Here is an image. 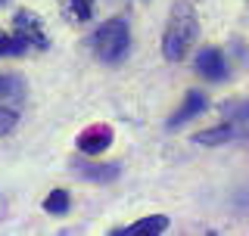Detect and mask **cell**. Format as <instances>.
<instances>
[{"label":"cell","mask_w":249,"mask_h":236,"mask_svg":"<svg viewBox=\"0 0 249 236\" xmlns=\"http://www.w3.org/2000/svg\"><path fill=\"white\" fill-rule=\"evenodd\" d=\"M199 34V19L193 13L190 3H175L171 6V16H168V25H165V34H162V56L168 62H181L187 56V50L193 47Z\"/></svg>","instance_id":"6da1fadb"},{"label":"cell","mask_w":249,"mask_h":236,"mask_svg":"<svg viewBox=\"0 0 249 236\" xmlns=\"http://www.w3.org/2000/svg\"><path fill=\"white\" fill-rule=\"evenodd\" d=\"M90 47H93V56L115 66L128 56V47H131V31H128V22L124 19H109L103 22L90 37Z\"/></svg>","instance_id":"7a4b0ae2"},{"label":"cell","mask_w":249,"mask_h":236,"mask_svg":"<svg viewBox=\"0 0 249 236\" xmlns=\"http://www.w3.org/2000/svg\"><path fill=\"white\" fill-rule=\"evenodd\" d=\"M112 146V128L109 124H90L78 134V149L88 155H100Z\"/></svg>","instance_id":"3957f363"},{"label":"cell","mask_w":249,"mask_h":236,"mask_svg":"<svg viewBox=\"0 0 249 236\" xmlns=\"http://www.w3.org/2000/svg\"><path fill=\"white\" fill-rule=\"evenodd\" d=\"M206 106H209L206 93H202V90H190V93H187V100H184V106L168 118V128H181L184 121H190V118H196V115L206 112Z\"/></svg>","instance_id":"277c9868"},{"label":"cell","mask_w":249,"mask_h":236,"mask_svg":"<svg viewBox=\"0 0 249 236\" xmlns=\"http://www.w3.org/2000/svg\"><path fill=\"white\" fill-rule=\"evenodd\" d=\"M16 28L28 37L35 50H44V47L50 44V41H47V34H44V28H41V22H37V16L31 13V10H19V13H16Z\"/></svg>","instance_id":"5b68a950"},{"label":"cell","mask_w":249,"mask_h":236,"mask_svg":"<svg viewBox=\"0 0 249 236\" xmlns=\"http://www.w3.org/2000/svg\"><path fill=\"white\" fill-rule=\"evenodd\" d=\"M196 72L202 78H209V81H221L228 75V62H224L221 50H202L196 56Z\"/></svg>","instance_id":"8992f818"},{"label":"cell","mask_w":249,"mask_h":236,"mask_svg":"<svg viewBox=\"0 0 249 236\" xmlns=\"http://www.w3.org/2000/svg\"><path fill=\"white\" fill-rule=\"evenodd\" d=\"M25 100V81L19 75H0V106L19 109Z\"/></svg>","instance_id":"52a82bcc"},{"label":"cell","mask_w":249,"mask_h":236,"mask_svg":"<svg viewBox=\"0 0 249 236\" xmlns=\"http://www.w3.org/2000/svg\"><path fill=\"white\" fill-rule=\"evenodd\" d=\"M165 230H168V218L165 215H150V218H143V221L119 227L115 233H122V236H156V233H165Z\"/></svg>","instance_id":"ba28073f"},{"label":"cell","mask_w":249,"mask_h":236,"mask_svg":"<svg viewBox=\"0 0 249 236\" xmlns=\"http://www.w3.org/2000/svg\"><path fill=\"white\" fill-rule=\"evenodd\" d=\"M237 134V124H218V128L212 131H199L196 134V143H206V146H212V143H228V140Z\"/></svg>","instance_id":"9c48e42d"},{"label":"cell","mask_w":249,"mask_h":236,"mask_svg":"<svg viewBox=\"0 0 249 236\" xmlns=\"http://www.w3.org/2000/svg\"><path fill=\"white\" fill-rule=\"evenodd\" d=\"M44 208L50 211V215H62V211H69V193L66 190H53L44 199Z\"/></svg>","instance_id":"30bf717a"},{"label":"cell","mask_w":249,"mask_h":236,"mask_svg":"<svg viewBox=\"0 0 249 236\" xmlns=\"http://www.w3.org/2000/svg\"><path fill=\"white\" fill-rule=\"evenodd\" d=\"M16 121H19V109L0 106V137H3V134H10L16 128Z\"/></svg>","instance_id":"8fae6325"},{"label":"cell","mask_w":249,"mask_h":236,"mask_svg":"<svg viewBox=\"0 0 249 236\" xmlns=\"http://www.w3.org/2000/svg\"><path fill=\"white\" fill-rule=\"evenodd\" d=\"M72 10H75V16L81 22H88L90 13H93V0H72Z\"/></svg>","instance_id":"7c38bea8"},{"label":"cell","mask_w":249,"mask_h":236,"mask_svg":"<svg viewBox=\"0 0 249 236\" xmlns=\"http://www.w3.org/2000/svg\"><path fill=\"white\" fill-rule=\"evenodd\" d=\"M119 174V165H109V168H88V177L93 180H112Z\"/></svg>","instance_id":"4fadbf2b"},{"label":"cell","mask_w":249,"mask_h":236,"mask_svg":"<svg viewBox=\"0 0 249 236\" xmlns=\"http://www.w3.org/2000/svg\"><path fill=\"white\" fill-rule=\"evenodd\" d=\"M10 44H13V34H6L0 28V56H10Z\"/></svg>","instance_id":"5bb4252c"},{"label":"cell","mask_w":249,"mask_h":236,"mask_svg":"<svg viewBox=\"0 0 249 236\" xmlns=\"http://www.w3.org/2000/svg\"><path fill=\"white\" fill-rule=\"evenodd\" d=\"M0 3H6V0H0Z\"/></svg>","instance_id":"9a60e30c"}]
</instances>
